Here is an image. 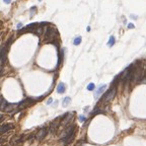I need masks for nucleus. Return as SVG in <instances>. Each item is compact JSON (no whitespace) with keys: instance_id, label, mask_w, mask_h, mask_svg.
<instances>
[{"instance_id":"24","label":"nucleus","mask_w":146,"mask_h":146,"mask_svg":"<svg viewBox=\"0 0 146 146\" xmlns=\"http://www.w3.org/2000/svg\"><path fill=\"white\" fill-rule=\"evenodd\" d=\"M86 31H87V32H89V31H90V27H87V28H86Z\"/></svg>"},{"instance_id":"9","label":"nucleus","mask_w":146,"mask_h":146,"mask_svg":"<svg viewBox=\"0 0 146 146\" xmlns=\"http://www.w3.org/2000/svg\"><path fill=\"white\" fill-rule=\"evenodd\" d=\"M63 58H64V49H61L58 52V63H57V66L58 67L61 65V63L63 61Z\"/></svg>"},{"instance_id":"23","label":"nucleus","mask_w":146,"mask_h":146,"mask_svg":"<svg viewBox=\"0 0 146 146\" xmlns=\"http://www.w3.org/2000/svg\"><path fill=\"white\" fill-rule=\"evenodd\" d=\"M51 102H52V98H50V100L48 101V104H51Z\"/></svg>"},{"instance_id":"25","label":"nucleus","mask_w":146,"mask_h":146,"mask_svg":"<svg viewBox=\"0 0 146 146\" xmlns=\"http://www.w3.org/2000/svg\"><path fill=\"white\" fill-rule=\"evenodd\" d=\"M39 1H42V0H39Z\"/></svg>"},{"instance_id":"19","label":"nucleus","mask_w":146,"mask_h":146,"mask_svg":"<svg viewBox=\"0 0 146 146\" xmlns=\"http://www.w3.org/2000/svg\"><path fill=\"white\" fill-rule=\"evenodd\" d=\"M128 28H134V24H133V23H129L128 24Z\"/></svg>"},{"instance_id":"4","label":"nucleus","mask_w":146,"mask_h":146,"mask_svg":"<svg viewBox=\"0 0 146 146\" xmlns=\"http://www.w3.org/2000/svg\"><path fill=\"white\" fill-rule=\"evenodd\" d=\"M7 50H8V47L4 44L1 47V66L3 67L4 64L6 62V58H7Z\"/></svg>"},{"instance_id":"22","label":"nucleus","mask_w":146,"mask_h":146,"mask_svg":"<svg viewBox=\"0 0 146 146\" xmlns=\"http://www.w3.org/2000/svg\"><path fill=\"white\" fill-rule=\"evenodd\" d=\"M3 2L6 3V4H9V3L11 2V0H3Z\"/></svg>"},{"instance_id":"18","label":"nucleus","mask_w":146,"mask_h":146,"mask_svg":"<svg viewBox=\"0 0 146 146\" xmlns=\"http://www.w3.org/2000/svg\"><path fill=\"white\" fill-rule=\"evenodd\" d=\"M16 28H17L18 29H21V28H22V23H20V22H19L17 25H16Z\"/></svg>"},{"instance_id":"15","label":"nucleus","mask_w":146,"mask_h":146,"mask_svg":"<svg viewBox=\"0 0 146 146\" xmlns=\"http://www.w3.org/2000/svg\"><path fill=\"white\" fill-rule=\"evenodd\" d=\"M80 43H81V37H77V38L74 39V41H73V44H74L75 46H78Z\"/></svg>"},{"instance_id":"11","label":"nucleus","mask_w":146,"mask_h":146,"mask_svg":"<svg viewBox=\"0 0 146 146\" xmlns=\"http://www.w3.org/2000/svg\"><path fill=\"white\" fill-rule=\"evenodd\" d=\"M66 90V85L64 84L63 82H60L58 84V86H57V91L58 93H64Z\"/></svg>"},{"instance_id":"7","label":"nucleus","mask_w":146,"mask_h":146,"mask_svg":"<svg viewBox=\"0 0 146 146\" xmlns=\"http://www.w3.org/2000/svg\"><path fill=\"white\" fill-rule=\"evenodd\" d=\"M17 107H18V104H8V105L6 106V108L4 109L3 111L6 112V113H8V112H12L15 108L17 109Z\"/></svg>"},{"instance_id":"6","label":"nucleus","mask_w":146,"mask_h":146,"mask_svg":"<svg viewBox=\"0 0 146 146\" xmlns=\"http://www.w3.org/2000/svg\"><path fill=\"white\" fill-rule=\"evenodd\" d=\"M73 115H74V113L73 112H70V113H68V114H66V115H64L63 117H62V120H61V123L62 124H67L68 122L70 121V120L72 119V117H73Z\"/></svg>"},{"instance_id":"2","label":"nucleus","mask_w":146,"mask_h":146,"mask_svg":"<svg viewBox=\"0 0 146 146\" xmlns=\"http://www.w3.org/2000/svg\"><path fill=\"white\" fill-rule=\"evenodd\" d=\"M115 94H116V87H114V85H113V86H112L109 90L106 92V94L102 96L101 100L104 101H106V102H109L115 97Z\"/></svg>"},{"instance_id":"3","label":"nucleus","mask_w":146,"mask_h":146,"mask_svg":"<svg viewBox=\"0 0 146 146\" xmlns=\"http://www.w3.org/2000/svg\"><path fill=\"white\" fill-rule=\"evenodd\" d=\"M74 126H71L67 129V131H66V134L65 136H64V138H63V141H64V143L65 144H68L71 141L72 139V137H73V134H74Z\"/></svg>"},{"instance_id":"1","label":"nucleus","mask_w":146,"mask_h":146,"mask_svg":"<svg viewBox=\"0 0 146 146\" xmlns=\"http://www.w3.org/2000/svg\"><path fill=\"white\" fill-rule=\"evenodd\" d=\"M45 39L47 43H54L55 40H57L59 37V33L57 32V29L53 27H47L45 29Z\"/></svg>"},{"instance_id":"8","label":"nucleus","mask_w":146,"mask_h":146,"mask_svg":"<svg viewBox=\"0 0 146 146\" xmlns=\"http://www.w3.org/2000/svg\"><path fill=\"white\" fill-rule=\"evenodd\" d=\"M106 88H107V85H106V84H102V85H101V86L98 87L97 90L95 91V93H94V95H95V97L97 98L98 96H100L102 92H104V91L106 90Z\"/></svg>"},{"instance_id":"14","label":"nucleus","mask_w":146,"mask_h":146,"mask_svg":"<svg viewBox=\"0 0 146 146\" xmlns=\"http://www.w3.org/2000/svg\"><path fill=\"white\" fill-rule=\"evenodd\" d=\"M7 105H8V104H7V101H6L5 100H4L3 97H1V110L3 111L4 109L6 108V106H7Z\"/></svg>"},{"instance_id":"20","label":"nucleus","mask_w":146,"mask_h":146,"mask_svg":"<svg viewBox=\"0 0 146 146\" xmlns=\"http://www.w3.org/2000/svg\"><path fill=\"white\" fill-rule=\"evenodd\" d=\"M141 83H143V84H146V77H144V78L141 79Z\"/></svg>"},{"instance_id":"12","label":"nucleus","mask_w":146,"mask_h":146,"mask_svg":"<svg viewBox=\"0 0 146 146\" xmlns=\"http://www.w3.org/2000/svg\"><path fill=\"white\" fill-rule=\"evenodd\" d=\"M115 43H116V39H115V37H110V40H109V43H108V45H109V47L110 48H112L114 45H115Z\"/></svg>"},{"instance_id":"21","label":"nucleus","mask_w":146,"mask_h":146,"mask_svg":"<svg viewBox=\"0 0 146 146\" xmlns=\"http://www.w3.org/2000/svg\"><path fill=\"white\" fill-rule=\"evenodd\" d=\"M79 120H80L81 122H82V121H85V117H83V116H80V117H79Z\"/></svg>"},{"instance_id":"10","label":"nucleus","mask_w":146,"mask_h":146,"mask_svg":"<svg viewBox=\"0 0 146 146\" xmlns=\"http://www.w3.org/2000/svg\"><path fill=\"white\" fill-rule=\"evenodd\" d=\"M10 129H13V125H11V124H4V125L1 126V133L4 134V133L7 132L8 130H10Z\"/></svg>"},{"instance_id":"17","label":"nucleus","mask_w":146,"mask_h":146,"mask_svg":"<svg viewBox=\"0 0 146 146\" xmlns=\"http://www.w3.org/2000/svg\"><path fill=\"white\" fill-rule=\"evenodd\" d=\"M94 87H95V85H94L93 83H89L87 85V90H93Z\"/></svg>"},{"instance_id":"13","label":"nucleus","mask_w":146,"mask_h":146,"mask_svg":"<svg viewBox=\"0 0 146 146\" xmlns=\"http://www.w3.org/2000/svg\"><path fill=\"white\" fill-rule=\"evenodd\" d=\"M70 102H71V98H70L69 96L65 97V98L63 100V102H62V104H63V107H67L68 105L70 104Z\"/></svg>"},{"instance_id":"16","label":"nucleus","mask_w":146,"mask_h":146,"mask_svg":"<svg viewBox=\"0 0 146 146\" xmlns=\"http://www.w3.org/2000/svg\"><path fill=\"white\" fill-rule=\"evenodd\" d=\"M36 11H37V7L36 6H34V7L31 8V14H29L31 15V17H33V15L36 13Z\"/></svg>"},{"instance_id":"5","label":"nucleus","mask_w":146,"mask_h":146,"mask_svg":"<svg viewBox=\"0 0 146 146\" xmlns=\"http://www.w3.org/2000/svg\"><path fill=\"white\" fill-rule=\"evenodd\" d=\"M47 133H48V129H47V128H42L41 130L37 133L36 138H37L38 140H43V139H44L45 137H46Z\"/></svg>"}]
</instances>
